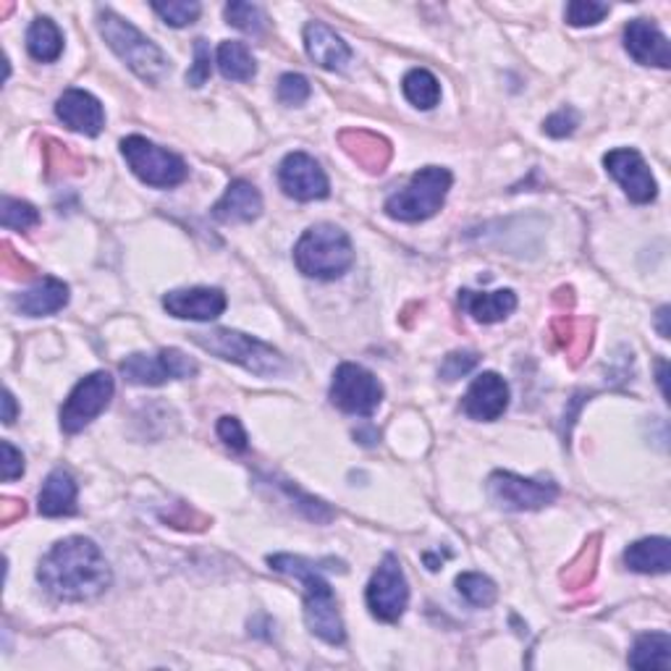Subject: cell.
<instances>
[{
    "mask_svg": "<svg viewBox=\"0 0 671 671\" xmlns=\"http://www.w3.org/2000/svg\"><path fill=\"white\" fill-rule=\"evenodd\" d=\"M226 22L231 24V27L247 32V35H260L265 27V16L263 11L257 9V5L252 3H242V0H233V3L226 5Z\"/></svg>",
    "mask_w": 671,
    "mask_h": 671,
    "instance_id": "obj_33",
    "label": "cell"
},
{
    "mask_svg": "<svg viewBox=\"0 0 671 671\" xmlns=\"http://www.w3.org/2000/svg\"><path fill=\"white\" fill-rule=\"evenodd\" d=\"M192 342L205 351H211V355L220 357V360L242 364L244 370H250V373L255 375L271 378L286 370L281 351L273 349L271 344L260 342V338L239 334V331L215 328L205 331V334L200 331V334H192Z\"/></svg>",
    "mask_w": 671,
    "mask_h": 671,
    "instance_id": "obj_5",
    "label": "cell"
},
{
    "mask_svg": "<svg viewBox=\"0 0 671 671\" xmlns=\"http://www.w3.org/2000/svg\"><path fill=\"white\" fill-rule=\"evenodd\" d=\"M457 590L467 603L478 606V609H488V606L496 603L499 598L496 583H493L491 577L480 575V572H465V575H459Z\"/></svg>",
    "mask_w": 671,
    "mask_h": 671,
    "instance_id": "obj_31",
    "label": "cell"
},
{
    "mask_svg": "<svg viewBox=\"0 0 671 671\" xmlns=\"http://www.w3.org/2000/svg\"><path fill=\"white\" fill-rule=\"evenodd\" d=\"M37 510L43 517H71L76 514V483L67 470H53L45 478Z\"/></svg>",
    "mask_w": 671,
    "mask_h": 671,
    "instance_id": "obj_24",
    "label": "cell"
},
{
    "mask_svg": "<svg viewBox=\"0 0 671 671\" xmlns=\"http://www.w3.org/2000/svg\"><path fill=\"white\" fill-rule=\"evenodd\" d=\"M278 184H281L284 194L299 202L323 200L331 192L328 176H325L321 163L308 153L286 155L281 168H278Z\"/></svg>",
    "mask_w": 671,
    "mask_h": 671,
    "instance_id": "obj_14",
    "label": "cell"
},
{
    "mask_svg": "<svg viewBox=\"0 0 671 671\" xmlns=\"http://www.w3.org/2000/svg\"><path fill=\"white\" fill-rule=\"evenodd\" d=\"M579 127V116L577 110L572 108H562L556 110V113L549 116L543 123V132L549 136H556V140H562V136H570L575 134V129Z\"/></svg>",
    "mask_w": 671,
    "mask_h": 671,
    "instance_id": "obj_41",
    "label": "cell"
},
{
    "mask_svg": "<svg viewBox=\"0 0 671 671\" xmlns=\"http://www.w3.org/2000/svg\"><path fill=\"white\" fill-rule=\"evenodd\" d=\"M658 383H661V391L663 396H669V388H667V362H658Z\"/></svg>",
    "mask_w": 671,
    "mask_h": 671,
    "instance_id": "obj_48",
    "label": "cell"
},
{
    "mask_svg": "<svg viewBox=\"0 0 671 671\" xmlns=\"http://www.w3.org/2000/svg\"><path fill=\"white\" fill-rule=\"evenodd\" d=\"M448 189H452V173L446 168H420L409 179L407 187L386 200V215L394 220H404V224L433 218L443 207V202H446Z\"/></svg>",
    "mask_w": 671,
    "mask_h": 671,
    "instance_id": "obj_6",
    "label": "cell"
},
{
    "mask_svg": "<svg viewBox=\"0 0 671 671\" xmlns=\"http://www.w3.org/2000/svg\"><path fill=\"white\" fill-rule=\"evenodd\" d=\"M45 163H48V173L50 176H63V173H80L82 163L76 160V155L71 153L69 145H61V142H48L45 147Z\"/></svg>",
    "mask_w": 671,
    "mask_h": 671,
    "instance_id": "obj_37",
    "label": "cell"
},
{
    "mask_svg": "<svg viewBox=\"0 0 671 671\" xmlns=\"http://www.w3.org/2000/svg\"><path fill=\"white\" fill-rule=\"evenodd\" d=\"M603 16H609V5L596 0H575L566 5V22L572 27H596L598 22H603Z\"/></svg>",
    "mask_w": 671,
    "mask_h": 671,
    "instance_id": "obj_36",
    "label": "cell"
},
{
    "mask_svg": "<svg viewBox=\"0 0 671 671\" xmlns=\"http://www.w3.org/2000/svg\"><path fill=\"white\" fill-rule=\"evenodd\" d=\"M331 402L336 404L342 412L370 417L381 407L383 402V386L381 381L364 370L362 364L344 362L338 364L334 373V383H331Z\"/></svg>",
    "mask_w": 671,
    "mask_h": 671,
    "instance_id": "obj_11",
    "label": "cell"
},
{
    "mask_svg": "<svg viewBox=\"0 0 671 671\" xmlns=\"http://www.w3.org/2000/svg\"><path fill=\"white\" fill-rule=\"evenodd\" d=\"M56 116L61 119L71 132H80L84 136H97L106 127V110L100 100L84 89H67L56 103Z\"/></svg>",
    "mask_w": 671,
    "mask_h": 671,
    "instance_id": "obj_18",
    "label": "cell"
},
{
    "mask_svg": "<svg viewBox=\"0 0 671 671\" xmlns=\"http://www.w3.org/2000/svg\"><path fill=\"white\" fill-rule=\"evenodd\" d=\"M667 317H669V308H661V310H658V334H661L663 338H669Z\"/></svg>",
    "mask_w": 671,
    "mask_h": 671,
    "instance_id": "obj_47",
    "label": "cell"
},
{
    "mask_svg": "<svg viewBox=\"0 0 671 671\" xmlns=\"http://www.w3.org/2000/svg\"><path fill=\"white\" fill-rule=\"evenodd\" d=\"M478 364V355L475 351H452L446 360L441 362V378L443 381H459Z\"/></svg>",
    "mask_w": 671,
    "mask_h": 671,
    "instance_id": "obj_39",
    "label": "cell"
},
{
    "mask_svg": "<svg viewBox=\"0 0 671 671\" xmlns=\"http://www.w3.org/2000/svg\"><path fill=\"white\" fill-rule=\"evenodd\" d=\"M3 271H5V276H11V278L32 276V265L24 263V260L11 250V244H3Z\"/></svg>",
    "mask_w": 671,
    "mask_h": 671,
    "instance_id": "obj_44",
    "label": "cell"
},
{
    "mask_svg": "<svg viewBox=\"0 0 671 671\" xmlns=\"http://www.w3.org/2000/svg\"><path fill=\"white\" fill-rule=\"evenodd\" d=\"M27 50H29V56L40 63L58 61L63 53L61 29H58L48 16L35 19L27 32Z\"/></svg>",
    "mask_w": 671,
    "mask_h": 671,
    "instance_id": "obj_28",
    "label": "cell"
},
{
    "mask_svg": "<svg viewBox=\"0 0 671 671\" xmlns=\"http://www.w3.org/2000/svg\"><path fill=\"white\" fill-rule=\"evenodd\" d=\"M0 452H3V462H0V467H3L5 483L22 478V475H24V454L19 452V448L11 441L0 443Z\"/></svg>",
    "mask_w": 671,
    "mask_h": 671,
    "instance_id": "obj_43",
    "label": "cell"
},
{
    "mask_svg": "<svg viewBox=\"0 0 671 671\" xmlns=\"http://www.w3.org/2000/svg\"><path fill=\"white\" fill-rule=\"evenodd\" d=\"M624 48L643 67L669 69L671 67V45L661 29L648 19H635L624 27Z\"/></svg>",
    "mask_w": 671,
    "mask_h": 671,
    "instance_id": "obj_17",
    "label": "cell"
},
{
    "mask_svg": "<svg viewBox=\"0 0 671 671\" xmlns=\"http://www.w3.org/2000/svg\"><path fill=\"white\" fill-rule=\"evenodd\" d=\"M304 48L312 61L325 71H344L351 61L349 45L323 22H310L304 27Z\"/></svg>",
    "mask_w": 671,
    "mask_h": 671,
    "instance_id": "obj_19",
    "label": "cell"
},
{
    "mask_svg": "<svg viewBox=\"0 0 671 671\" xmlns=\"http://www.w3.org/2000/svg\"><path fill=\"white\" fill-rule=\"evenodd\" d=\"M462 310H467L478 323H499L517 310V295L512 289L501 291H459Z\"/></svg>",
    "mask_w": 671,
    "mask_h": 671,
    "instance_id": "obj_22",
    "label": "cell"
},
{
    "mask_svg": "<svg viewBox=\"0 0 671 671\" xmlns=\"http://www.w3.org/2000/svg\"><path fill=\"white\" fill-rule=\"evenodd\" d=\"M37 579L56 601L84 603L95 601L110 588V566L100 546L89 538H67L43 556Z\"/></svg>",
    "mask_w": 671,
    "mask_h": 671,
    "instance_id": "obj_1",
    "label": "cell"
},
{
    "mask_svg": "<svg viewBox=\"0 0 671 671\" xmlns=\"http://www.w3.org/2000/svg\"><path fill=\"white\" fill-rule=\"evenodd\" d=\"M69 304V286L58 278H43L40 284H35L32 289L24 291V295L16 297L14 308L22 312V315L29 317H43V315H53V312H61Z\"/></svg>",
    "mask_w": 671,
    "mask_h": 671,
    "instance_id": "obj_23",
    "label": "cell"
},
{
    "mask_svg": "<svg viewBox=\"0 0 671 671\" xmlns=\"http://www.w3.org/2000/svg\"><path fill=\"white\" fill-rule=\"evenodd\" d=\"M606 171H609L619 181V187L624 189V194L637 205H648L656 200L658 187L654 173H650L648 163L643 160V155L632 147H619L611 149L603 158Z\"/></svg>",
    "mask_w": 671,
    "mask_h": 671,
    "instance_id": "obj_13",
    "label": "cell"
},
{
    "mask_svg": "<svg viewBox=\"0 0 671 671\" xmlns=\"http://www.w3.org/2000/svg\"><path fill=\"white\" fill-rule=\"evenodd\" d=\"M163 308L179 321H215L224 315L226 295L220 289H211V286L176 289L163 297Z\"/></svg>",
    "mask_w": 671,
    "mask_h": 671,
    "instance_id": "obj_16",
    "label": "cell"
},
{
    "mask_svg": "<svg viewBox=\"0 0 671 671\" xmlns=\"http://www.w3.org/2000/svg\"><path fill=\"white\" fill-rule=\"evenodd\" d=\"M295 263L308 278L336 281L355 265V247L344 229L334 224H317L297 242Z\"/></svg>",
    "mask_w": 671,
    "mask_h": 671,
    "instance_id": "obj_4",
    "label": "cell"
},
{
    "mask_svg": "<svg viewBox=\"0 0 671 671\" xmlns=\"http://www.w3.org/2000/svg\"><path fill=\"white\" fill-rule=\"evenodd\" d=\"M488 496L499 510L536 512L551 506L559 499V486L553 480H530L514 472H493L488 478Z\"/></svg>",
    "mask_w": 671,
    "mask_h": 671,
    "instance_id": "obj_10",
    "label": "cell"
},
{
    "mask_svg": "<svg viewBox=\"0 0 671 671\" xmlns=\"http://www.w3.org/2000/svg\"><path fill=\"white\" fill-rule=\"evenodd\" d=\"M338 142L368 173L386 171L391 160V145L383 136L364 132V129H347V132L338 134Z\"/></svg>",
    "mask_w": 671,
    "mask_h": 671,
    "instance_id": "obj_21",
    "label": "cell"
},
{
    "mask_svg": "<svg viewBox=\"0 0 671 671\" xmlns=\"http://www.w3.org/2000/svg\"><path fill=\"white\" fill-rule=\"evenodd\" d=\"M263 213V197L250 181L237 179L213 207V218L220 224H252Z\"/></svg>",
    "mask_w": 671,
    "mask_h": 671,
    "instance_id": "obj_20",
    "label": "cell"
},
{
    "mask_svg": "<svg viewBox=\"0 0 671 671\" xmlns=\"http://www.w3.org/2000/svg\"><path fill=\"white\" fill-rule=\"evenodd\" d=\"M404 97L412 103L415 108L430 110L441 103V84L430 74L428 69H412L402 82Z\"/></svg>",
    "mask_w": 671,
    "mask_h": 671,
    "instance_id": "obj_30",
    "label": "cell"
},
{
    "mask_svg": "<svg viewBox=\"0 0 671 671\" xmlns=\"http://www.w3.org/2000/svg\"><path fill=\"white\" fill-rule=\"evenodd\" d=\"M310 93V82L304 80L302 74H284L281 80H278V100H281L284 106H302Z\"/></svg>",
    "mask_w": 671,
    "mask_h": 671,
    "instance_id": "obj_38",
    "label": "cell"
},
{
    "mask_svg": "<svg viewBox=\"0 0 671 671\" xmlns=\"http://www.w3.org/2000/svg\"><path fill=\"white\" fill-rule=\"evenodd\" d=\"M592 328L588 321H577L572 315H559L551 323V336L556 338V344L566 351L572 364H579L585 355H588L590 342H592Z\"/></svg>",
    "mask_w": 671,
    "mask_h": 671,
    "instance_id": "obj_26",
    "label": "cell"
},
{
    "mask_svg": "<svg viewBox=\"0 0 671 671\" xmlns=\"http://www.w3.org/2000/svg\"><path fill=\"white\" fill-rule=\"evenodd\" d=\"M121 155L129 163L134 176L145 181L147 187L171 189L187 179L189 168L179 155L168 153L166 147H158L155 142L145 140V136L132 134L121 142Z\"/></svg>",
    "mask_w": 671,
    "mask_h": 671,
    "instance_id": "obj_7",
    "label": "cell"
},
{
    "mask_svg": "<svg viewBox=\"0 0 671 671\" xmlns=\"http://www.w3.org/2000/svg\"><path fill=\"white\" fill-rule=\"evenodd\" d=\"M24 512H27V510H24V501L3 499V504H0V523L11 525L14 519H22Z\"/></svg>",
    "mask_w": 671,
    "mask_h": 671,
    "instance_id": "obj_45",
    "label": "cell"
},
{
    "mask_svg": "<svg viewBox=\"0 0 671 671\" xmlns=\"http://www.w3.org/2000/svg\"><path fill=\"white\" fill-rule=\"evenodd\" d=\"M598 538H592L588 546H585L583 551H579V556L566 566L564 572V583L570 585V590L583 588V585H590L592 575H596V564H598Z\"/></svg>",
    "mask_w": 671,
    "mask_h": 671,
    "instance_id": "obj_32",
    "label": "cell"
},
{
    "mask_svg": "<svg viewBox=\"0 0 671 671\" xmlns=\"http://www.w3.org/2000/svg\"><path fill=\"white\" fill-rule=\"evenodd\" d=\"M153 11L158 14L168 27H189L197 22L200 3H184V0H173V3H153Z\"/></svg>",
    "mask_w": 671,
    "mask_h": 671,
    "instance_id": "obj_35",
    "label": "cell"
},
{
    "mask_svg": "<svg viewBox=\"0 0 671 671\" xmlns=\"http://www.w3.org/2000/svg\"><path fill=\"white\" fill-rule=\"evenodd\" d=\"M218 435H220V441L231 448V452H247V433L237 417H220Z\"/></svg>",
    "mask_w": 671,
    "mask_h": 671,
    "instance_id": "obj_42",
    "label": "cell"
},
{
    "mask_svg": "<svg viewBox=\"0 0 671 671\" xmlns=\"http://www.w3.org/2000/svg\"><path fill=\"white\" fill-rule=\"evenodd\" d=\"M3 226L5 229H16V231H27L32 226L40 224V213L29 205V202L14 200V197H3Z\"/></svg>",
    "mask_w": 671,
    "mask_h": 671,
    "instance_id": "obj_34",
    "label": "cell"
},
{
    "mask_svg": "<svg viewBox=\"0 0 671 671\" xmlns=\"http://www.w3.org/2000/svg\"><path fill=\"white\" fill-rule=\"evenodd\" d=\"M632 669H671V637L667 632H650L637 637L630 654Z\"/></svg>",
    "mask_w": 671,
    "mask_h": 671,
    "instance_id": "obj_27",
    "label": "cell"
},
{
    "mask_svg": "<svg viewBox=\"0 0 671 671\" xmlns=\"http://www.w3.org/2000/svg\"><path fill=\"white\" fill-rule=\"evenodd\" d=\"M97 27H100L103 40L108 43V48L127 63L129 69L140 76L142 82L158 84L171 74V61L153 40H147L140 29L132 27L127 19H121L113 11H103L97 19Z\"/></svg>",
    "mask_w": 671,
    "mask_h": 671,
    "instance_id": "obj_3",
    "label": "cell"
},
{
    "mask_svg": "<svg viewBox=\"0 0 671 671\" xmlns=\"http://www.w3.org/2000/svg\"><path fill=\"white\" fill-rule=\"evenodd\" d=\"M624 564L640 575H667L671 566V543L667 538H645L624 551Z\"/></svg>",
    "mask_w": 671,
    "mask_h": 671,
    "instance_id": "obj_25",
    "label": "cell"
},
{
    "mask_svg": "<svg viewBox=\"0 0 671 671\" xmlns=\"http://www.w3.org/2000/svg\"><path fill=\"white\" fill-rule=\"evenodd\" d=\"M16 399H14V394H11V391H3V422L5 426H11V422L16 420Z\"/></svg>",
    "mask_w": 671,
    "mask_h": 671,
    "instance_id": "obj_46",
    "label": "cell"
},
{
    "mask_svg": "<svg viewBox=\"0 0 671 671\" xmlns=\"http://www.w3.org/2000/svg\"><path fill=\"white\" fill-rule=\"evenodd\" d=\"M197 362L179 349H160L158 355H129L121 362L123 381L132 386H160L166 381L192 378Z\"/></svg>",
    "mask_w": 671,
    "mask_h": 671,
    "instance_id": "obj_12",
    "label": "cell"
},
{
    "mask_svg": "<svg viewBox=\"0 0 671 671\" xmlns=\"http://www.w3.org/2000/svg\"><path fill=\"white\" fill-rule=\"evenodd\" d=\"M364 601H368L370 614H373L378 622L394 624L404 616L409 603V585L407 577H404L399 559H396L394 553L383 556V562L378 564V570L368 583Z\"/></svg>",
    "mask_w": 671,
    "mask_h": 671,
    "instance_id": "obj_9",
    "label": "cell"
},
{
    "mask_svg": "<svg viewBox=\"0 0 671 671\" xmlns=\"http://www.w3.org/2000/svg\"><path fill=\"white\" fill-rule=\"evenodd\" d=\"M113 391L116 383L106 370H97V373L82 378L61 407L63 433L74 435L87 428L89 422L97 420V417L108 409L110 399H113Z\"/></svg>",
    "mask_w": 671,
    "mask_h": 671,
    "instance_id": "obj_8",
    "label": "cell"
},
{
    "mask_svg": "<svg viewBox=\"0 0 671 671\" xmlns=\"http://www.w3.org/2000/svg\"><path fill=\"white\" fill-rule=\"evenodd\" d=\"M207 80H211V45L207 40H194V67L189 69L187 82L192 87H202Z\"/></svg>",
    "mask_w": 671,
    "mask_h": 671,
    "instance_id": "obj_40",
    "label": "cell"
},
{
    "mask_svg": "<svg viewBox=\"0 0 671 671\" xmlns=\"http://www.w3.org/2000/svg\"><path fill=\"white\" fill-rule=\"evenodd\" d=\"M268 564L273 572H281V575L295 577L304 585V622H308L312 635L328 645H342L347 640L336 596L323 579L321 566L302 556H291V553H273L268 556Z\"/></svg>",
    "mask_w": 671,
    "mask_h": 671,
    "instance_id": "obj_2",
    "label": "cell"
},
{
    "mask_svg": "<svg viewBox=\"0 0 671 671\" xmlns=\"http://www.w3.org/2000/svg\"><path fill=\"white\" fill-rule=\"evenodd\" d=\"M218 69L226 80L231 82H250L257 74V63L252 58L250 48L244 43L226 40L218 45Z\"/></svg>",
    "mask_w": 671,
    "mask_h": 671,
    "instance_id": "obj_29",
    "label": "cell"
},
{
    "mask_svg": "<svg viewBox=\"0 0 671 671\" xmlns=\"http://www.w3.org/2000/svg\"><path fill=\"white\" fill-rule=\"evenodd\" d=\"M510 407V383L499 373H483L472 381L467 388L465 399H462V409L470 420L493 422Z\"/></svg>",
    "mask_w": 671,
    "mask_h": 671,
    "instance_id": "obj_15",
    "label": "cell"
}]
</instances>
